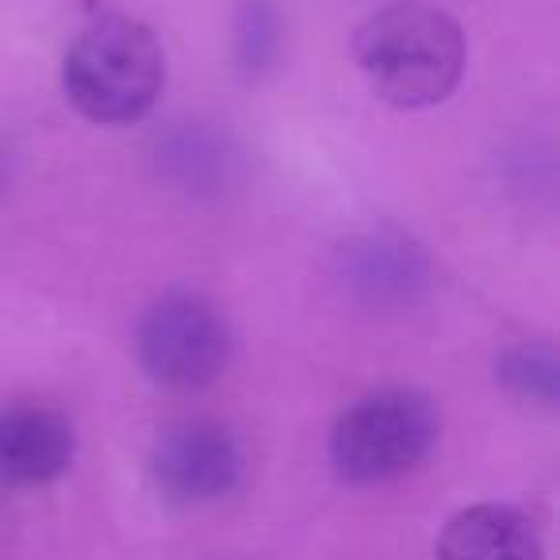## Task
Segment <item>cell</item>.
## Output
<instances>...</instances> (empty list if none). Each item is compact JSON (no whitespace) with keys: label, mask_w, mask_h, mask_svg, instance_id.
Instances as JSON below:
<instances>
[{"label":"cell","mask_w":560,"mask_h":560,"mask_svg":"<svg viewBox=\"0 0 560 560\" xmlns=\"http://www.w3.org/2000/svg\"><path fill=\"white\" fill-rule=\"evenodd\" d=\"M0 192H4V154H0Z\"/></svg>","instance_id":"obj_11"},{"label":"cell","mask_w":560,"mask_h":560,"mask_svg":"<svg viewBox=\"0 0 560 560\" xmlns=\"http://www.w3.org/2000/svg\"><path fill=\"white\" fill-rule=\"evenodd\" d=\"M150 472L170 503L200 506L231 495L242 480V450L219 422L188 419L154 442Z\"/></svg>","instance_id":"obj_5"},{"label":"cell","mask_w":560,"mask_h":560,"mask_svg":"<svg viewBox=\"0 0 560 560\" xmlns=\"http://www.w3.org/2000/svg\"><path fill=\"white\" fill-rule=\"evenodd\" d=\"M442 434L434 399L415 388H384L365 396L335 422L330 465L353 488H373L407 476L430 457Z\"/></svg>","instance_id":"obj_3"},{"label":"cell","mask_w":560,"mask_h":560,"mask_svg":"<svg viewBox=\"0 0 560 560\" xmlns=\"http://www.w3.org/2000/svg\"><path fill=\"white\" fill-rule=\"evenodd\" d=\"M353 265H358L353 269L358 284L373 289L376 296H388V292L404 296L415 280L422 277V257L411 246H404V242H384V238L369 242V246H361Z\"/></svg>","instance_id":"obj_8"},{"label":"cell","mask_w":560,"mask_h":560,"mask_svg":"<svg viewBox=\"0 0 560 560\" xmlns=\"http://www.w3.org/2000/svg\"><path fill=\"white\" fill-rule=\"evenodd\" d=\"M73 422L50 404H12L0 411V476L20 488L50 483L73 465Z\"/></svg>","instance_id":"obj_6"},{"label":"cell","mask_w":560,"mask_h":560,"mask_svg":"<svg viewBox=\"0 0 560 560\" xmlns=\"http://www.w3.org/2000/svg\"><path fill=\"white\" fill-rule=\"evenodd\" d=\"M353 58L384 104L434 108L465 73V35L430 4H388L358 27Z\"/></svg>","instance_id":"obj_1"},{"label":"cell","mask_w":560,"mask_h":560,"mask_svg":"<svg viewBox=\"0 0 560 560\" xmlns=\"http://www.w3.org/2000/svg\"><path fill=\"white\" fill-rule=\"evenodd\" d=\"M438 560H541V537L514 506L480 503L445 522Z\"/></svg>","instance_id":"obj_7"},{"label":"cell","mask_w":560,"mask_h":560,"mask_svg":"<svg viewBox=\"0 0 560 560\" xmlns=\"http://www.w3.org/2000/svg\"><path fill=\"white\" fill-rule=\"evenodd\" d=\"M135 353L147 376L162 388L192 392L219 381L231 361V330L223 315L200 296H165L142 315Z\"/></svg>","instance_id":"obj_4"},{"label":"cell","mask_w":560,"mask_h":560,"mask_svg":"<svg viewBox=\"0 0 560 560\" xmlns=\"http://www.w3.org/2000/svg\"><path fill=\"white\" fill-rule=\"evenodd\" d=\"M234 43H238V62L246 73H261L277 62L280 55V16L269 0H246L238 12V27H234Z\"/></svg>","instance_id":"obj_9"},{"label":"cell","mask_w":560,"mask_h":560,"mask_svg":"<svg viewBox=\"0 0 560 560\" xmlns=\"http://www.w3.org/2000/svg\"><path fill=\"white\" fill-rule=\"evenodd\" d=\"M499 376L503 384L522 399H541V404H552L560 388V365L552 350H537V346H522V350H511L499 365Z\"/></svg>","instance_id":"obj_10"},{"label":"cell","mask_w":560,"mask_h":560,"mask_svg":"<svg viewBox=\"0 0 560 560\" xmlns=\"http://www.w3.org/2000/svg\"><path fill=\"white\" fill-rule=\"evenodd\" d=\"M165 50L142 20L104 16L85 27L62 62V89L85 119L104 127L135 124L158 104Z\"/></svg>","instance_id":"obj_2"}]
</instances>
